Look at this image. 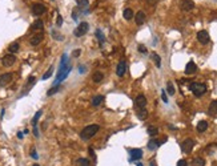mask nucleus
<instances>
[{
	"label": "nucleus",
	"mask_w": 217,
	"mask_h": 166,
	"mask_svg": "<svg viewBox=\"0 0 217 166\" xmlns=\"http://www.w3.org/2000/svg\"><path fill=\"white\" fill-rule=\"evenodd\" d=\"M99 130H100L99 125H88V126H85L84 129L81 130V133H80V137H81V140L87 141V140L92 138V137L95 136V134L97 133Z\"/></svg>",
	"instance_id": "obj_1"
},
{
	"label": "nucleus",
	"mask_w": 217,
	"mask_h": 166,
	"mask_svg": "<svg viewBox=\"0 0 217 166\" xmlns=\"http://www.w3.org/2000/svg\"><path fill=\"white\" fill-rule=\"evenodd\" d=\"M189 89L190 92H193V94L196 97H201L202 94L207 92V87L204 84H201V82H192V84H189Z\"/></svg>",
	"instance_id": "obj_2"
},
{
	"label": "nucleus",
	"mask_w": 217,
	"mask_h": 166,
	"mask_svg": "<svg viewBox=\"0 0 217 166\" xmlns=\"http://www.w3.org/2000/svg\"><path fill=\"white\" fill-rule=\"evenodd\" d=\"M88 29H89V24L88 23H85V21H83V23H80V24L78 25V28L75 29V36H78V37H81V36H84L85 33L88 32Z\"/></svg>",
	"instance_id": "obj_3"
},
{
	"label": "nucleus",
	"mask_w": 217,
	"mask_h": 166,
	"mask_svg": "<svg viewBox=\"0 0 217 166\" xmlns=\"http://www.w3.org/2000/svg\"><path fill=\"white\" fill-rule=\"evenodd\" d=\"M193 148H195V141L192 138H187L181 142V150L184 153H190Z\"/></svg>",
	"instance_id": "obj_4"
},
{
	"label": "nucleus",
	"mask_w": 217,
	"mask_h": 166,
	"mask_svg": "<svg viewBox=\"0 0 217 166\" xmlns=\"http://www.w3.org/2000/svg\"><path fill=\"white\" fill-rule=\"evenodd\" d=\"M15 62H16V57H15V55H12V53H10V55H5L1 59V64L4 65V67H7V68L12 67Z\"/></svg>",
	"instance_id": "obj_5"
},
{
	"label": "nucleus",
	"mask_w": 217,
	"mask_h": 166,
	"mask_svg": "<svg viewBox=\"0 0 217 166\" xmlns=\"http://www.w3.org/2000/svg\"><path fill=\"white\" fill-rule=\"evenodd\" d=\"M197 40L200 44H208L209 43V33L207 32V31H200L197 33Z\"/></svg>",
	"instance_id": "obj_6"
},
{
	"label": "nucleus",
	"mask_w": 217,
	"mask_h": 166,
	"mask_svg": "<svg viewBox=\"0 0 217 166\" xmlns=\"http://www.w3.org/2000/svg\"><path fill=\"white\" fill-rule=\"evenodd\" d=\"M125 72H127V62H125V60H121L117 64V68H116V74L119 77H123Z\"/></svg>",
	"instance_id": "obj_7"
},
{
	"label": "nucleus",
	"mask_w": 217,
	"mask_h": 166,
	"mask_svg": "<svg viewBox=\"0 0 217 166\" xmlns=\"http://www.w3.org/2000/svg\"><path fill=\"white\" fill-rule=\"evenodd\" d=\"M180 7L182 11H192L195 8V1L193 0H181Z\"/></svg>",
	"instance_id": "obj_8"
},
{
	"label": "nucleus",
	"mask_w": 217,
	"mask_h": 166,
	"mask_svg": "<svg viewBox=\"0 0 217 166\" xmlns=\"http://www.w3.org/2000/svg\"><path fill=\"white\" fill-rule=\"evenodd\" d=\"M135 105H136V108H139V109H144L145 105H147V98H145L144 94H139V96L136 97Z\"/></svg>",
	"instance_id": "obj_9"
},
{
	"label": "nucleus",
	"mask_w": 217,
	"mask_h": 166,
	"mask_svg": "<svg viewBox=\"0 0 217 166\" xmlns=\"http://www.w3.org/2000/svg\"><path fill=\"white\" fill-rule=\"evenodd\" d=\"M45 11H47V8H45L43 4H33L32 5V12H33V15H36V16H40V15H43V13H45Z\"/></svg>",
	"instance_id": "obj_10"
},
{
	"label": "nucleus",
	"mask_w": 217,
	"mask_h": 166,
	"mask_svg": "<svg viewBox=\"0 0 217 166\" xmlns=\"http://www.w3.org/2000/svg\"><path fill=\"white\" fill-rule=\"evenodd\" d=\"M129 154H131V159L132 161H137V159H140L142 157V150L141 149H131Z\"/></svg>",
	"instance_id": "obj_11"
},
{
	"label": "nucleus",
	"mask_w": 217,
	"mask_h": 166,
	"mask_svg": "<svg viewBox=\"0 0 217 166\" xmlns=\"http://www.w3.org/2000/svg\"><path fill=\"white\" fill-rule=\"evenodd\" d=\"M11 81H12V74L11 73H4L0 76V87H5Z\"/></svg>",
	"instance_id": "obj_12"
},
{
	"label": "nucleus",
	"mask_w": 217,
	"mask_h": 166,
	"mask_svg": "<svg viewBox=\"0 0 217 166\" xmlns=\"http://www.w3.org/2000/svg\"><path fill=\"white\" fill-rule=\"evenodd\" d=\"M196 71H197V65L193 61H189L187 64V67H185V73L187 74H193V73H196Z\"/></svg>",
	"instance_id": "obj_13"
},
{
	"label": "nucleus",
	"mask_w": 217,
	"mask_h": 166,
	"mask_svg": "<svg viewBox=\"0 0 217 166\" xmlns=\"http://www.w3.org/2000/svg\"><path fill=\"white\" fill-rule=\"evenodd\" d=\"M135 21L137 25H142L145 23V13L142 12V11H139V12L135 15Z\"/></svg>",
	"instance_id": "obj_14"
},
{
	"label": "nucleus",
	"mask_w": 217,
	"mask_h": 166,
	"mask_svg": "<svg viewBox=\"0 0 217 166\" xmlns=\"http://www.w3.org/2000/svg\"><path fill=\"white\" fill-rule=\"evenodd\" d=\"M208 114H210V116L217 114V100H213V101L210 102L209 108H208Z\"/></svg>",
	"instance_id": "obj_15"
},
{
	"label": "nucleus",
	"mask_w": 217,
	"mask_h": 166,
	"mask_svg": "<svg viewBox=\"0 0 217 166\" xmlns=\"http://www.w3.org/2000/svg\"><path fill=\"white\" fill-rule=\"evenodd\" d=\"M43 39H44V35H43V33H39V35L33 36L32 39L30 40V43H31V45H38V44H40V43H41Z\"/></svg>",
	"instance_id": "obj_16"
},
{
	"label": "nucleus",
	"mask_w": 217,
	"mask_h": 166,
	"mask_svg": "<svg viewBox=\"0 0 217 166\" xmlns=\"http://www.w3.org/2000/svg\"><path fill=\"white\" fill-rule=\"evenodd\" d=\"M123 18L125 20H131L133 18V11L131 10V8H125V10L123 11Z\"/></svg>",
	"instance_id": "obj_17"
},
{
	"label": "nucleus",
	"mask_w": 217,
	"mask_h": 166,
	"mask_svg": "<svg viewBox=\"0 0 217 166\" xmlns=\"http://www.w3.org/2000/svg\"><path fill=\"white\" fill-rule=\"evenodd\" d=\"M103 79H104V76H103V73H101V72H99V71H97V72L93 73V76H92V80L96 82V84L101 82V81H103Z\"/></svg>",
	"instance_id": "obj_18"
},
{
	"label": "nucleus",
	"mask_w": 217,
	"mask_h": 166,
	"mask_svg": "<svg viewBox=\"0 0 217 166\" xmlns=\"http://www.w3.org/2000/svg\"><path fill=\"white\" fill-rule=\"evenodd\" d=\"M197 131H200V133H202V131H205L208 129V122L207 121H200L199 124H197Z\"/></svg>",
	"instance_id": "obj_19"
},
{
	"label": "nucleus",
	"mask_w": 217,
	"mask_h": 166,
	"mask_svg": "<svg viewBox=\"0 0 217 166\" xmlns=\"http://www.w3.org/2000/svg\"><path fill=\"white\" fill-rule=\"evenodd\" d=\"M103 101H104V97L100 96V94H99V96H95V97L92 98V105H93V107H99V105L101 104Z\"/></svg>",
	"instance_id": "obj_20"
},
{
	"label": "nucleus",
	"mask_w": 217,
	"mask_h": 166,
	"mask_svg": "<svg viewBox=\"0 0 217 166\" xmlns=\"http://www.w3.org/2000/svg\"><path fill=\"white\" fill-rule=\"evenodd\" d=\"M19 48H20V45H19V43H12V44H10V47H8V51H10V53H16L19 51Z\"/></svg>",
	"instance_id": "obj_21"
},
{
	"label": "nucleus",
	"mask_w": 217,
	"mask_h": 166,
	"mask_svg": "<svg viewBox=\"0 0 217 166\" xmlns=\"http://www.w3.org/2000/svg\"><path fill=\"white\" fill-rule=\"evenodd\" d=\"M160 146V142L157 141V140H151L149 142H148V149L149 150H155L156 148Z\"/></svg>",
	"instance_id": "obj_22"
},
{
	"label": "nucleus",
	"mask_w": 217,
	"mask_h": 166,
	"mask_svg": "<svg viewBox=\"0 0 217 166\" xmlns=\"http://www.w3.org/2000/svg\"><path fill=\"white\" fill-rule=\"evenodd\" d=\"M192 164H193V166H204L205 165V159L201 158V157H196V158H193Z\"/></svg>",
	"instance_id": "obj_23"
},
{
	"label": "nucleus",
	"mask_w": 217,
	"mask_h": 166,
	"mask_svg": "<svg viewBox=\"0 0 217 166\" xmlns=\"http://www.w3.org/2000/svg\"><path fill=\"white\" fill-rule=\"evenodd\" d=\"M43 27H44V24H43L41 20H36V21L32 24V29L33 31H41Z\"/></svg>",
	"instance_id": "obj_24"
},
{
	"label": "nucleus",
	"mask_w": 217,
	"mask_h": 166,
	"mask_svg": "<svg viewBox=\"0 0 217 166\" xmlns=\"http://www.w3.org/2000/svg\"><path fill=\"white\" fill-rule=\"evenodd\" d=\"M147 117H148V112L145 110V108L144 109H139V112H137V118L139 120H147Z\"/></svg>",
	"instance_id": "obj_25"
},
{
	"label": "nucleus",
	"mask_w": 217,
	"mask_h": 166,
	"mask_svg": "<svg viewBox=\"0 0 217 166\" xmlns=\"http://www.w3.org/2000/svg\"><path fill=\"white\" fill-rule=\"evenodd\" d=\"M96 37H97V40H99L100 45H103V43L105 41V37H104V35H103L101 29H96Z\"/></svg>",
	"instance_id": "obj_26"
},
{
	"label": "nucleus",
	"mask_w": 217,
	"mask_h": 166,
	"mask_svg": "<svg viewBox=\"0 0 217 166\" xmlns=\"http://www.w3.org/2000/svg\"><path fill=\"white\" fill-rule=\"evenodd\" d=\"M147 131H148V134H149L151 137H155V136H157L159 134V129L156 126H149Z\"/></svg>",
	"instance_id": "obj_27"
},
{
	"label": "nucleus",
	"mask_w": 217,
	"mask_h": 166,
	"mask_svg": "<svg viewBox=\"0 0 217 166\" xmlns=\"http://www.w3.org/2000/svg\"><path fill=\"white\" fill-rule=\"evenodd\" d=\"M152 59H153V61H155L156 67L157 68L161 67V59H160V56L157 55V53H152Z\"/></svg>",
	"instance_id": "obj_28"
},
{
	"label": "nucleus",
	"mask_w": 217,
	"mask_h": 166,
	"mask_svg": "<svg viewBox=\"0 0 217 166\" xmlns=\"http://www.w3.org/2000/svg\"><path fill=\"white\" fill-rule=\"evenodd\" d=\"M59 90H60V85H55V87L51 88V89L47 92V96H53V94L58 93Z\"/></svg>",
	"instance_id": "obj_29"
},
{
	"label": "nucleus",
	"mask_w": 217,
	"mask_h": 166,
	"mask_svg": "<svg viewBox=\"0 0 217 166\" xmlns=\"http://www.w3.org/2000/svg\"><path fill=\"white\" fill-rule=\"evenodd\" d=\"M78 166H91L89 161L87 158H79L78 159Z\"/></svg>",
	"instance_id": "obj_30"
},
{
	"label": "nucleus",
	"mask_w": 217,
	"mask_h": 166,
	"mask_svg": "<svg viewBox=\"0 0 217 166\" xmlns=\"http://www.w3.org/2000/svg\"><path fill=\"white\" fill-rule=\"evenodd\" d=\"M76 1L80 8H87L89 5V0H76Z\"/></svg>",
	"instance_id": "obj_31"
},
{
	"label": "nucleus",
	"mask_w": 217,
	"mask_h": 166,
	"mask_svg": "<svg viewBox=\"0 0 217 166\" xmlns=\"http://www.w3.org/2000/svg\"><path fill=\"white\" fill-rule=\"evenodd\" d=\"M41 113H43V112H41V110L36 112L35 117H33V118H32V125H33V126H36V125H38V120L40 118V116H41Z\"/></svg>",
	"instance_id": "obj_32"
},
{
	"label": "nucleus",
	"mask_w": 217,
	"mask_h": 166,
	"mask_svg": "<svg viewBox=\"0 0 217 166\" xmlns=\"http://www.w3.org/2000/svg\"><path fill=\"white\" fill-rule=\"evenodd\" d=\"M52 73H53V67H49V69H48L47 72L44 73V76H43V80H47V79H49V77L52 76Z\"/></svg>",
	"instance_id": "obj_33"
},
{
	"label": "nucleus",
	"mask_w": 217,
	"mask_h": 166,
	"mask_svg": "<svg viewBox=\"0 0 217 166\" xmlns=\"http://www.w3.org/2000/svg\"><path fill=\"white\" fill-rule=\"evenodd\" d=\"M167 89H168V93H169L170 96H172V94H175V87H173V84L170 81L167 84Z\"/></svg>",
	"instance_id": "obj_34"
},
{
	"label": "nucleus",
	"mask_w": 217,
	"mask_h": 166,
	"mask_svg": "<svg viewBox=\"0 0 217 166\" xmlns=\"http://www.w3.org/2000/svg\"><path fill=\"white\" fill-rule=\"evenodd\" d=\"M52 36L55 37V40H60V41H61V40H64V37H63L61 35H59L56 31H52Z\"/></svg>",
	"instance_id": "obj_35"
},
{
	"label": "nucleus",
	"mask_w": 217,
	"mask_h": 166,
	"mask_svg": "<svg viewBox=\"0 0 217 166\" xmlns=\"http://www.w3.org/2000/svg\"><path fill=\"white\" fill-rule=\"evenodd\" d=\"M161 98H162V101L167 104L168 102V97H167V93H165V90H161Z\"/></svg>",
	"instance_id": "obj_36"
},
{
	"label": "nucleus",
	"mask_w": 217,
	"mask_h": 166,
	"mask_svg": "<svg viewBox=\"0 0 217 166\" xmlns=\"http://www.w3.org/2000/svg\"><path fill=\"white\" fill-rule=\"evenodd\" d=\"M31 157H32L33 159H38L39 158V156H38V153H36L35 149H32V150H31Z\"/></svg>",
	"instance_id": "obj_37"
},
{
	"label": "nucleus",
	"mask_w": 217,
	"mask_h": 166,
	"mask_svg": "<svg viewBox=\"0 0 217 166\" xmlns=\"http://www.w3.org/2000/svg\"><path fill=\"white\" fill-rule=\"evenodd\" d=\"M80 53H81V49H75V51L72 52V56H73V57H79Z\"/></svg>",
	"instance_id": "obj_38"
},
{
	"label": "nucleus",
	"mask_w": 217,
	"mask_h": 166,
	"mask_svg": "<svg viewBox=\"0 0 217 166\" xmlns=\"http://www.w3.org/2000/svg\"><path fill=\"white\" fill-rule=\"evenodd\" d=\"M139 52H141V53H147V48H145L144 45L140 44V45H139Z\"/></svg>",
	"instance_id": "obj_39"
},
{
	"label": "nucleus",
	"mask_w": 217,
	"mask_h": 166,
	"mask_svg": "<svg viewBox=\"0 0 217 166\" xmlns=\"http://www.w3.org/2000/svg\"><path fill=\"white\" fill-rule=\"evenodd\" d=\"M177 166H188V164H187L185 159H180V161L177 162Z\"/></svg>",
	"instance_id": "obj_40"
},
{
	"label": "nucleus",
	"mask_w": 217,
	"mask_h": 166,
	"mask_svg": "<svg viewBox=\"0 0 217 166\" xmlns=\"http://www.w3.org/2000/svg\"><path fill=\"white\" fill-rule=\"evenodd\" d=\"M56 24H58V27H60V25L63 24V18H61L60 15L58 16V23H56Z\"/></svg>",
	"instance_id": "obj_41"
},
{
	"label": "nucleus",
	"mask_w": 217,
	"mask_h": 166,
	"mask_svg": "<svg viewBox=\"0 0 217 166\" xmlns=\"http://www.w3.org/2000/svg\"><path fill=\"white\" fill-rule=\"evenodd\" d=\"M33 134H35L36 137H39V131H38V125H36V126H33Z\"/></svg>",
	"instance_id": "obj_42"
},
{
	"label": "nucleus",
	"mask_w": 217,
	"mask_h": 166,
	"mask_svg": "<svg viewBox=\"0 0 217 166\" xmlns=\"http://www.w3.org/2000/svg\"><path fill=\"white\" fill-rule=\"evenodd\" d=\"M79 73H85V67H79Z\"/></svg>",
	"instance_id": "obj_43"
},
{
	"label": "nucleus",
	"mask_w": 217,
	"mask_h": 166,
	"mask_svg": "<svg viewBox=\"0 0 217 166\" xmlns=\"http://www.w3.org/2000/svg\"><path fill=\"white\" fill-rule=\"evenodd\" d=\"M147 1H148V4H152L153 5V4H156L159 0H147Z\"/></svg>",
	"instance_id": "obj_44"
},
{
	"label": "nucleus",
	"mask_w": 217,
	"mask_h": 166,
	"mask_svg": "<svg viewBox=\"0 0 217 166\" xmlns=\"http://www.w3.org/2000/svg\"><path fill=\"white\" fill-rule=\"evenodd\" d=\"M18 137H19V138H20V140H21V138H23V133H21V131H19V133H18Z\"/></svg>",
	"instance_id": "obj_45"
},
{
	"label": "nucleus",
	"mask_w": 217,
	"mask_h": 166,
	"mask_svg": "<svg viewBox=\"0 0 217 166\" xmlns=\"http://www.w3.org/2000/svg\"><path fill=\"white\" fill-rule=\"evenodd\" d=\"M149 166H156V162L155 161H151L149 162Z\"/></svg>",
	"instance_id": "obj_46"
},
{
	"label": "nucleus",
	"mask_w": 217,
	"mask_h": 166,
	"mask_svg": "<svg viewBox=\"0 0 217 166\" xmlns=\"http://www.w3.org/2000/svg\"><path fill=\"white\" fill-rule=\"evenodd\" d=\"M137 166H142V165H141V164H140V162H139V164H137Z\"/></svg>",
	"instance_id": "obj_47"
},
{
	"label": "nucleus",
	"mask_w": 217,
	"mask_h": 166,
	"mask_svg": "<svg viewBox=\"0 0 217 166\" xmlns=\"http://www.w3.org/2000/svg\"><path fill=\"white\" fill-rule=\"evenodd\" d=\"M32 166H40V165H38V164H35V165H32Z\"/></svg>",
	"instance_id": "obj_48"
}]
</instances>
